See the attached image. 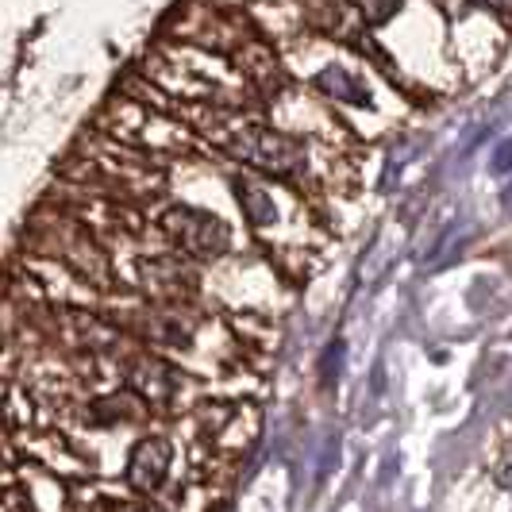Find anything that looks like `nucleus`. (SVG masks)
Wrapping results in <instances>:
<instances>
[{"mask_svg": "<svg viewBox=\"0 0 512 512\" xmlns=\"http://www.w3.org/2000/svg\"><path fill=\"white\" fill-rule=\"evenodd\" d=\"M339 366H343V339H335L332 347L324 351V382L339 378Z\"/></svg>", "mask_w": 512, "mask_h": 512, "instance_id": "nucleus-9", "label": "nucleus"}, {"mask_svg": "<svg viewBox=\"0 0 512 512\" xmlns=\"http://www.w3.org/2000/svg\"><path fill=\"white\" fill-rule=\"evenodd\" d=\"M170 459H174V447H170L162 436L139 439V443H135V451H131V462H128L131 489H139V493H154V489L162 486L166 470H170Z\"/></svg>", "mask_w": 512, "mask_h": 512, "instance_id": "nucleus-3", "label": "nucleus"}, {"mask_svg": "<svg viewBox=\"0 0 512 512\" xmlns=\"http://www.w3.org/2000/svg\"><path fill=\"white\" fill-rule=\"evenodd\" d=\"M501 201H505V212H512V178H509V185H505V193H501Z\"/></svg>", "mask_w": 512, "mask_h": 512, "instance_id": "nucleus-11", "label": "nucleus"}, {"mask_svg": "<svg viewBox=\"0 0 512 512\" xmlns=\"http://www.w3.org/2000/svg\"><path fill=\"white\" fill-rule=\"evenodd\" d=\"M489 170H493L497 178L512 174V135H505V139L493 147V154H489Z\"/></svg>", "mask_w": 512, "mask_h": 512, "instance_id": "nucleus-8", "label": "nucleus"}, {"mask_svg": "<svg viewBox=\"0 0 512 512\" xmlns=\"http://www.w3.org/2000/svg\"><path fill=\"white\" fill-rule=\"evenodd\" d=\"M470 239H474V224H470V220H451V224L436 235V251L428 255V266H432V270H443V266L459 262Z\"/></svg>", "mask_w": 512, "mask_h": 512, "instance_id": "nucleus-5", "label": "nucleus"}, {"mask_svg": "<svg viewBox=\"0 0 512 512\" xmlns=\"http://www.w3.org/2000/svg\"><path fill=\"white\" fill-rule=\"evenodd\" d=\"M224 151L231 158H239L243 166L262 170V174H274V178H289L305 166V147L297 139H289L285 131H274L266 124H247V128H235L224 139Z\"/></svg>", "mask_w": 512, "mask_h": 512, "instance_id": "nucleus-1", "label": "nucleus"}, {"mask_svg": "<svg viewBox=\"0 0 512 512\" xmlns=\"http://www.w3.org/2000/svg\"><path fill=\"white\" fill-rule=\"evenodd\" d=\"M482 4H489L493 12H501V16H509L512 20V0H482Z\"/></svg>", "mask_w": 512, "mask_h": 512, "instance_id": "nucleus-10", "label": "nucleus"}, {"mask_svg": "<svg viewBox=\"0 0 512 512\" xmlns=\"http://www.w3.org/2000/svg\"><path fill=\"white\" fill-rule=\"evenodd\" d=\"M355 8L366 24H385L389 16H397L401 0H355Z\"/></svg>", "mask_w": 512, "mask_h": 512, "instance_id": "nucleus-7", "label": "nucleus"}, {"mask_svg": "<svg viewBox=\"0 0 512 512\" xmlns=\"http://www.w3.org/2000/svg\"><path fill=\"white\" fill-rule=\"evenodd\" d=\"M231 193L239 197V205H243V212H247V220L255 224V228H270L274 220H278V208H274V201H270V193L258 185V181L251 178H235L231 181Z\"/></svg>", "mask_w": 512, "mask_h": 512, "instance_id": "nucleus-4", "label": "nucleus"}, {"mask_svg": "<svg viewBox=\"0 0 512 512\" xmlns=\"http://www.w3.org/2000/svg\"><path fill=\"white\" fill-rule=\"evenodd\" d=\"M316 89L328 93L335 101H347V104H370V93L355 74L339 70V66H328L324 74H316Z\"/></svg>", "mask_w": 512, "mask_h": 512, "instance_id": "nucleus-6", "label": "nucleus"}, {"mask_svg": "<svg viewBox=\"0 0 512 512\" xmlns=\"http://www.w3.org/2000/svg\"><path fill=\"white\" fill-rule=\"evenodd\" d=\"M158 228L170 235V243L181 247L185 255L193 258H216L228 251L231 243V228L220 220V216H212L205 208H193V205H174L166 208L162 216H158Z\"/></svg>", "mask_w": 512, "mask_h": 512, "instance_id": "nucleus-2", "label": "nucleus"}]
</instances>
